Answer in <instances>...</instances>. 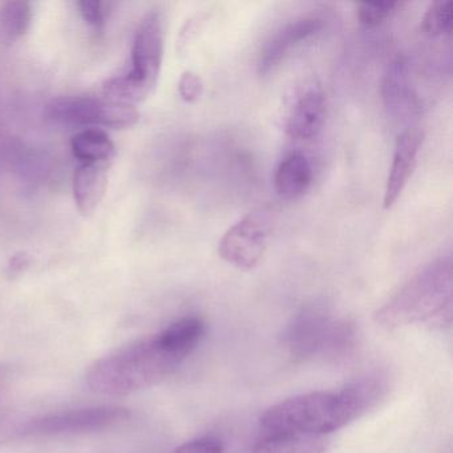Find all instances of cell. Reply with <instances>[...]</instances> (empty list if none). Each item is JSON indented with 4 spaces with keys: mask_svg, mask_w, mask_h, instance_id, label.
<instances>
[{
    "mask_svg": "<svg viewBox=\"0 0 453 453\" xmlns=\"http://www.w3.org/2000/svg\"><path fill=\"white\" fill-rule=\"evenodd\" d=\"M388 388L384 376H363L338 391L309 392L282 400L265 411L261 423L270 432L326 436L370 412Z\"/></svg>",
    "mask_w": 453,
    "mask_h": 453,
    "instance_id": "1",
    "label": "cell"
},
{
    "mask_svg": "<svg viewBox=\"0 0 453 453\" xmlns=\"http://www.w3.org/2000/svg\"><path fill=\"white\" fill-rule=\"evenodd\" d=\"M185 359L156 334L100 357L89 365L86 380L96 394L126 396L165 380Z\"/></svg>",
    "mask_w": 453,
    "mask_h": 453,
    "instance_id": "2",
    "label": "cell"
},
{
    "mask_svg": "<svg viewBox=\"0 0 453 453\" xmlns=\"http://www.w3.org/2000/svg\"><path fill=\"white\" fill-rule=\"evenodd\" d=\"M452 259H436L413 275L384 306L375 320L387 330L428 322L450 311Z\"/></svg>",
    "mask_w": 453,
    "mask_h": 453,
    "instance_id": "3",
    "label": "cell"
},
{
    "mask_svg": "<svg viewBox=\"0 0 453 453\" xmlns=\"http://www.w3.org/2000/svg\"><path fill=\"white\" fill-rule=\"evenodd\" d=\"M283 343L291 357L303 362H341L357 349V326L314 304L304 307L291 319Z\"/></svg>",
    "mask_w": 453,
    "mask_h": 453,
    "instance_id": "4",
    "label": "cell"
},
{
    "mask_svg": "<svg viewBox=\"0 0 453 453\" xmlns=\"http://www.w3.org/2000/svg\"><path fill=\"white\" fill-rule=\"evenodd\" d=\"M163 57V19L158 12H150L134 36L131 70L103 86L104 97L131 105L147 99L157 84Z\"/></svg>",
    "mask_w": 453,
    "mask_h": 453,
    "instance_id": "5",
    "label": "cell"
},
{
    "mask_svg": "<svg viewBox=\"0 0 453 453\" xmlns=\"http://www.w3.org/2000/svg\"><path fill=\"white\" fill-rule=\"evenodd\" d=\"M46 116L62 126L113 129L131 128L140 119L134 105L94 96L58 97L47 104Z\"/></svg>",
    "mask_w": 453,
    "mask_h": 453,
    "instance_id": "6",
    "label": "cell"
},
{
    "mask_svg": "<svg viewBox=\"0 0 453 453\" xmlns=\"http://www.w3.org/2000/svg\"><path fill=\"white\" fill-rule=\"evenodd\" d=\"M131 412L118 405L76 408L33 418L22 426L25 436H60L105 431L127 423Z\"/></svg>",
    "mask_w": 453,
    "mask_h": 453,
    "instance_id": "7",
    "label": "cell"
},
{
    "mask_svg": "<svg viewBox=\"0 0 453 453\" xmlns=\"http://www.w3.org/2000/svg\"><path fill=\"white\" fill-rule=\"evenodd\" d=\"M267 235L266 219L249 214L225 233L219 243V257L238 269H253L264 256Z\"/></svg>",
    "mask_w": 453,
    "mask_h": 453,
    "instance_id": "8",
    "label": "cell"
},
{
    "mask_svg": "<svg viewBox=\"0 0 453 453\" xmlns=\"http://www.w3.org/2000/svg\"><path fill=\"white\" fill-rule=\"evenodd\" d=\"M322 28L323 19L318 15L296 18L283 26L262 50L258 60L259 75H269L296 47L309 41L311 36L317 35Z\"/></svg>",
    "mask_w": 453,
    "mask_h": 453,
    "instance_id": "9",
    "label": "cell"
},
{
    "mask_svg": "<svg viewBox=\"0 0 453 453\" xmlns=\"http://www.w3.org/2000/svg\"><path fill=\"white\" fill-rule=\"evenodd\" d=\"M424 134L420 129L410 128L397 137L394 157L384 190V209H389L407 187L423 145Z\"/></svg>",
    "mask_w": 453,
    "mask_h": 453,
    "instance_id": "10",
    "label": "cell"
},
{
    "mask_svg": "<svg viewBox=\"0 0 453 453\" xmlns=\"http://www.w3.org/2000/svg\"><path fill=\"white\" fill-rule=\"evenodd\" d=\"M384 105L395 118H411L420 112V100L411 81L408 63L403 58L388 65L381 87Z\"/></svg>",
    "mask_w": 453,
    "mask_h": 453,
    "instance_id": "11",
    "label": "cell"
},
{
    "mask_svg": "<svg viewBox=\"0 0 453 453\" xmlns=\"http://www.w3.org/2000/svg\"><path fill=\"white\" fill-rule=\"evenodd\" d=\"M327 116V100L319 88H310L294 103L286 131L296 140L314 139L322 131Z\"/></svg>",
    "mask_w": 453,
    "mask_h": 453,
    "instance_id": "12",
    "label": "cell"
},
{
    "mask_svg": "<svg viewBox=\"0 0 453 453\" xmlns=\"http://www.w3.org/2000/svg\"><path fill=\"white\" fill-rule=\"evenodd\" d=\"M110 166L100 164H81L73 176V196L79 211L91 214L102 203L108 185Z\"/></svg>",
    "mask_w": 453,
    "mask_h": 453,
    "instance_id": "13",
    "label": "cell"
},
{
    "mask_svg": "<svg viewBox=\"0 0 453 453\" xmlns=\"http://www.w3.org/2000/svg\"><path fill=\"white\" fill-rule=\"evenodd\" d=\"M312 166L302 153H291L275 172L274 187L280 197L296 200L311 187Z\"/></svg>",
    "mask_w": 453,
    "mask_h": 453,
    "instance_id": "14",
    "label": "cell"
},
{
    "mask_svg": "<svg viewBox=\"0 0 453 453\" xmlns=\"http://www.w3.org/2000/svg\"><path fill=\"white\" fill-rule=\"evenodd\" d=\"M328 440L319 434L270 432L254 444L251 453H326Z\"/></svg>",
    "mask_w": 453,
    "mask_h": 453,
    "instance_id": "15",
    "label": "cell"
},
{
    "mask_svg": "<svg viewBox=\"0 0 453 453\" xmlns=\"http://www.w3.org/2000/svg\"><path fill=\"white\" fill-rule=\"evenodd\" d=\"M71 150L81 164L111 166L116 156L112 140L100 128H87L71 140Z\"/></svg>",
    "mask_w": 453,
    "mask_h": 453,
    "instance_id": "16",
    "label": "cell"
},
{
    "mask_svg": "<svg viewBox=\"0 0 453 453\" xmlns=\"http://www.w3.org/2000/svg\"><path fill=\"white\" fill-rule=\"evenodd\" d=\"M33 9L27 2H9L0 12V25L9 39L22 38L31 26Z\"/></svg>",
    "mask_w": 453,
    "mask_h": 453,
    "instance_id": "17",
    "label": "cell"
},
{
    "mask_svg": "<svg viewBox=\"0 0 453 453\" xmlns=\"http://www.w3.org/2000/svg\"><path fill=\"white\" fill-rule=\"evenodd\" d=\"M452 2H434L421 20V30L429 38L449 34L452 30Z\"/></svg>",
    "mask_w": 453,
    "mask_h": 453,
    "instance_id": "18",
    "label": "cell"
},
{
    "mask_svg": "<svg viewBox=\"0 0 453 453\" xmlns=\"http://www.w3.org/2000/svg\"><path fill=\"white\" fill-rule=\"evenodd\" d=\"M403 6L402 2H365L357 4V18L365 27H378Z\"/></svg>",
    "mask_w": 453,
    "mask_h": 453,
    "instance_id": "19",
    "label": "cell"
},
{
    "mask_svg": "<svg viewBox=\"0 0 453 453\" xmlns=\"http://www.w3.org/2000/svg\"><path fill=\"white\" fill-rule=\"evenodd\" d=\"M78 7L81 10V17L91 27L99 30L105 25L110 4L100 2V0H83V2H79Z\"/></svg>",
    "mask_w": 453,
    "mask_h": 453,
    "instance_id": "20",
    "label": "cell"
},
{
    "mask_svg": "<svg viewBox=\"0 0 453 453\" xmlns=\"http://www.w3.org/2000/svg\"><path fill=\"white\" fill-rule=\"evenodd\" d=\"M173 453H224V444L219 437H198L180 445Z\"/></svg>",
    "mask_w": 453,
    "mask_h": 453,
    "instance_id": "21",
    "label": "cell"
},
{
    "mask_svg": "<svg viewBox=\"0 0 453 453\" xmlns=\"http://www.w3.org/2000/svg\"><path fill=\"white\" fill-rule=\"evenodd\" d=\"M203 89V81H201L197 73H192V71H187V73H182L179 81V92L180 96L185 102L195 103L196 100L200 99Z\"/></svg>",
    "mask_w": 453,
    "mask_h": 453,
    "instance_id": "22",
    "label": "cell"
},
{
    "mask_svg": "<svg viewBox=\"0 0 453 453\" xmlns=\"http://www.w3.org/2000/svg\"><path fill=\"white\" fill-rule=\"evenodd\" d=\"M28 265L27 257L25 254H19V256L15 257L12 261V265H10V273L12 274H19L25 270V267Z\"/></svg>",
    "mask_w": 453,
    "mask_h": 453,
    "instance_id": "23",
    "label": "cell"
}]
</instances>
